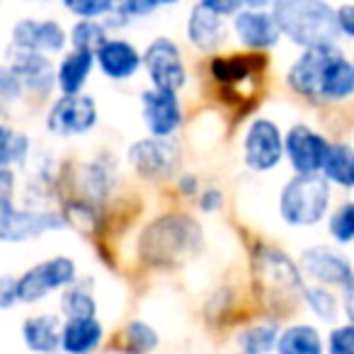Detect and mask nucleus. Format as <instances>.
I'll list each match as a JSON object with an SVG mask.
<instances>
[{
    "label": "nucleus",
    "mask_w": 354,
    "mask_h": 354,
    "mask_svg": "<svg viewBox=\"0 0 354 354\" xmlns=\"http://www.w3.org/2000/svg\"><path fill=\"white\" fill-rule=\"evenodd\" d=\"M252 281L260 301L272 315H289L304 301V274L299 262H294L284 250L272 245H257L252 250Z\"/></svg>",
    "instance_id": "nucleus-1"
},
{
    "label": "nucleus",
    "mask_w": 354,
    "mask_h": 354,
    "mask_svg": "<svg viewBox=\"0 0 354 354\" xmlns=\"http://www.w3.org/2000/svg\"><path fill=\"white\" fill-rule=\"evenodd\" d=\"M202 248V226L187 214H165L143 228L138 255L153 267H175Z\"/></svg>",
    "instance_id": "nucleus-2"
},
{
    "label": "nucleus",
    "mask_w": 354,
    "mask_h": 354,
    "mask_svg": "<svg viewBox=\"0 0 354 354\" xmlns=\"http://www.w3.org/2000/svg\"><path fill=\"white\" fill-rule=\"evenodd\" d=\"M270 12L281 37L301 49L337 44L339 39L335 8L328 0H274Z\"/></svg>",
    "instance_id": "nucleus-3"
},
{
    "label": "nucleus",
    "mask_w": 354,
    "mask_h": 354,
    "mask_svg": "<svg viewBox=\"0 0 354 354\" xmlns=\"http://www.w3.org/2000/svg\"><path fill=\"white\" fill-rule=\"evenodd\" d=\"M330 209V183L323 175H296L279 192V216L296 228L320 223Z\"/></svg>",
    "instance_id": "nucleus-4"
},
{
    "label": "nucleus",
    "mask_w": 354,
    "mask_h": 354,
    "mask_svg": "<svg viewBox=\"0 0 354 354\" xmlns=\"http://www.w3.org/2000/svg\"><path fill=\"white\" fill-rule=\"evenodd\" d=\"M78 279V267L71 257L56 255L44 262H37L35 267L17 277V301L20 304H39L54 291L68 289Z\"/></svg>",
    "instance_id": "nucleus-5"
},
{
    "label": "nucleus",
    "mask_w": 354,
    "mask_h": 354,
    "mask_svg": "<svg viewBox=\"0 0 354 354\" xmlns=\"http://www.w3.org/2000/svg\"><path fill=\"white\" fill-rule=\"evenodd\" d=\"M66 228L64 214L46 209H20L15 199H0V243L37 241L44 233Z\"/></svg>",
    "instance_id": "nucleus-6"
},
{
    "label": "nucleus",
    "mask_w": 354,
    "mask_h": 354,
    "mask_svg": "<svg viewBox=\"0 0 354 354\" xmlns=\"http://www.w3.org/2000/svg\"><path fill=\"white\" fill-rule=\"evenodd\" d=\"M143 71L148 73L151 88L180 93L187 85V66L183 51L167 37H156L143 51Z\"/></svg>",
    "instance_id": "nucleus-7"
},
{
    "label": "nucleus",
    "mask_w": 354,
    "mask_h": 354,
    "mask_svg": "<svg viewBox=\"0 0 354 354\" xmlns=\"http://www.w3.org/2000/svg\"><path fill=\"white\" fill-rule=\"evenodd\" d=\"M284 158V133L272 119L257 117L248 124L243 136V160L250 170L270 172Z\"/></svg>",
    "instance_id": "nucleus-8"
},
{
    "label": "nucleus",
    "mask_w": 354,
    "mask_h": 354,
    "mask_svg": "<svg viewBox=\"0 0 354 354\" xmlns=\"http://www.w3.org/2000/svg\"><path fill=\"white\" fill-rule=\"evenodd\" d=\"M97 119V104L90 95H61L46 112V129L59 138H73L93 131Z\"/></svg>",
    "instance_id": "nucleus-9"
},
{
    "label": "nucleus",
    "mask_w": 354,
    "mask_h": 354,
    "mask_svg": "<svg viewBox=\"0 0 354 354\" xmlns=\"http://www.w3.org/2000/svg\"><path fill=\"white\" fill-rule=\"evenodd\" d=\"M127 158L143 180H170L180 167V151L170 138H141L129 146Z\"/></svg>",
    "instance_id": "nucleus-10"
},
{
    "label": "nucleus",
    "mask_w": 354,
    "mask_h": 354,
    "mask_svg": "<svg viewBox=\"0 0 354 354\" xmlns=\"http://www.w3.org/2000/svg\"><path fill=\"white\" fill-rule=\"evenodd\" d=\"M330 141L308 124H294L284 133V158L296 175H318Z\"/></svg>",
    "instance_id": "nucleus-11"
},
{
    "label": "nucleus",
    "mask_w": 354,
    "mask_h": 354,
    "mask_svg": "<svg viewBox=\"0 0 354 354\" xmlns=\"http://www.w3.org/2000/svg\"><path fill=\"white\" fill-rule=\"evenodd\" d=\"M337 44H320L308 46L299 54V59L289 66L286 71V85L294 90L299 97L308 100V102H318L320 93V80H323L325 66L333 61L335 54H339Z\"/></svg>",
    "instance_id": "nucleus-12"
},
{
    "label": "nucleus",
    "mask_w": 354,
    "mask_h": 354,
    "mask_svg": "<svg viewBox=\"0 0 354 354\" xmlns=\"http://www.w3.org/2000/svg\"><path fill=\"white\" fill-rule=\"evenodd\" d=\"M299 270L313 284L328 286V289H335V286L342 289L349 277L354 274L352 260H347L342 252L328 245L306 248L299 257Z\"/></svg>",
    "instance_id": "nucleus-13"
},
{
    "label": "nucleus",
    "mask_w": 354,
    "mask_h": 354,
    "mask_svg": "<svg viewBox=\"0 0 354 354\" xmlns=\"http://www.w3.org/2000/svg\"><path fill=\"white\" fill-rule=\"evenodd\" d=\"M141 114L148 133L156 138H170L183 127V104H180L177 93H170V90H143Z\"/></svg>",
    "instance_id": "nucleus-14"
},
{
    "label": "nucleus",
    "mask_w": 354,
    "mask_h": 354,
    "mask_svg": "<svg viewBox=\"0 0 354 354\" xmlns=\"http://www.w3.org/2000/svg\"><path fill=\"white\" fill-rule=\"evenodd\" d=\"M12 46L35 51V54H61L68 46V32L56 20H37L25 17L12 27Z\"/></svg>",
    "instance_id": "nucleus-15"
},
{
    "label": "nucleus",
    "mask_w": 354,
    "mask_h": 354,
    "mask_svg": "<svg viewBox=\"0 0 354 354\" xmlns=\"http://www.w3.org/2000/svg\"><path fill=\"white\" fill-rule=\"evenodd\" d=\"M8 66L15 71L22 88L27 93L37 95V97H46L56 88V66L49 61V56L10 46V51H8Z\"/></svg>",
    "instance_id": "nucleus-16"
},
{
    "label": "nucleus",
    "mask_w": 354,
    "mask_h": 354,
    "mask_svg": "<svg viewBox=\"0 0 354 354\" xmlns=\"http://www.w3.org/2000/svg\"><path fill=\"white\" fill-rule=\"evenodd\" d=\"M231 27L236 32L238 41L248 51L274 49L281 41V32L270 10H248V8H243L241 12L231 17Z\"/></svg>",
    "instance_id": "nucleus-17"
},
{
    "label": "nucleus",
    "mask_w": 354,
    "mask_h": 354,
    "mask_svg": "<svg viewBox=\"0 0 354 354\" xmlns=\"http://www.w3.org/2000/svg\"><path fill=\"white\" fill-rule=\"evenodd\" d=\"M267 66V56L262 51H243V54L214 56L209 61V75L214 83H218L223 90H236L245 80L257 78L262 68Z\"/></svg>",
    "instance_id": "nucleus-18"
},
{
    "label": "nucleus",
    "mask_w": 354,
    "mask_h": 354,
    "mask_svg": "<svg viewBox=\"0 0 354 354\" xmlns=\"http://www.w3.org/2000/svg\"><path fill=\"white\" fill-rule=\"evenodd\" d=\"M95 66H100L102 75L109 80H131L143 68V54L127 39H112L109 37L97 51H95Z\"/></svg>",
    "instance_id": "nucleus-19"
},
{
    "label": "nucleus",
    "mask_w": 354,
    "mask_h": 354,
    "mask_svg": "<svg viewBox=\"0 0 354 354\" xmlns=\"http://www.w3.org/2000/svg\"><path fill=\"white\" fill-rule=\"evenodd\" d=\"M187 39L199 51H216L226 41V17L207 10L197 3L187 15Z\"/></svg>",
    "instance_id": "nucleus-20"
},
{
    "label": "nucleus",
    "mask_w": 354,
    "mask_h": 354,
    "mask_svg": "<svg viewBox=\"0 0 354 354\" xmlns=\"http://www.w3.org/2000/svg\"><path fill=\"white\" fill-rule=\"evenodd\" d=\"M104 339L102 323L95 318H64L61 325V352L64 354H95Z\"/></svg>",
    "instance_id": "nucleus-21"
},
{
    "label": "nucleus",
    "mask_w": 354,
    "mask_h": 354,
    "mask_svg": "<svg viewBox=\"0 0 354 354\" xmlns=\"http://www.w3.org/2000/svg\"><path fill=\"white\" fill-rule=\"evenodd\" d=\"M61 318L56 313L27 315L22 323L25 347L35 354H59L61 352Z\"/></svg>",
    "instance_id": "nucleus-22"
},
{
    "label": "nucleus",
    "mask_w": 354,
    "mask_h": 354,
    "mask_svg": "<svg viewBox=\"0 0 354 354\" xmlns=\"http://www.w3.org/2000/svg\"><path fill=\"white\" fill-rule=\"evenodd\" d=\"M354 97V64L339 51L325 66L323 80H320L318 102H344Z\"/></svg>",
    "instance_id": "nucleus-23"
},
{
    "label": "nucleus",
    "mask_w": 354,
    "mask_h": 354,
    "mask_svg": "<svg viewBox=\"0 0 354 354\" xmlns=\"http://www.w3.org/2000/svg\"><path fill=\"white\" fill-rule=\"evenodd\" d=\"M95 68V54L71 49L61 56L56 66V88L61 95H80L88 85V78Z\"/></svg>",
    "instance_id": "nucleus-24"
},
{
    "label": "nucleus",
    "mask_w": 354,
    "mask_h": 354,
    "mask_svg": "<svg viewBox=\"0 0 354 354\" xmlns=\"http://www.w3.org/2000/svg\"><path fill=\"white\" fill-rule=\"evenodd\" d=\"M277 354H325V342L318 328L306 323L289 325L279 333L277 339Z\"/></svg>",
    "instance_id": "nucleus-25"
},
{
    "label": "nucleus",
    "mask_w": 354,
    "mask_h": 354,
    "mask_svg": "<svg viewBox=\"0 0 354 354\" xmlns=\"http://www.w3.org/2000/svg\"><path fill=\"white\" fill-rule=\"evenodd\" d=\"M352 167H354V148L349 143L333 141L328 148V156L320 167V175L330 185L337 187H352Z\"/></svg>",
    "instance_id": "nucleus-26"
},
{
    "label": "nucleus",
    "mask_w": 354,
    "mask_h": 354,
    "mask_svg": "<svg viewBox=\"0 0 354 354\" xmlns=\"http://www.w3.org/2000/svg\"><path fill=\"white\" fill-rule=\"evenodd\" d=\"M160 344L156 328L146 320H131L117 335V354H153Z\"/></svg>",
    "instance_id": "nucleus-27"
},
{
    "label": "nucleus",
    "mask_w": 354,
    "mask_h": 354,
    "mask_svg": "<svg viewBox=\"0 0 354 354\" xmlns=\"http://www.w3.org/2000/svg\"><path fill=\"white\" fill-rule=\"evenodd\" d=\"M61 310L64 318H95L97 315V299H95L93 281L75 279L61 294Z\"/></svg>",
    "instance_id": "nucleus-28"
},
{
    "label": "nucleus",
    "mask_w": 354,
    "mask_h": 354,
    "mask_svg": "<svg viewBox=\"0 0 354 354\" xmlns=\"http://www.w3.org/2000/svg\"><path fill=\"white\" fill-rule=\"evenodd\" d=\"M279 323L277 320H262L250 328H245L238 337L241 354H272L279 339Z\"/></svg>",
    "instance_id": "nucleus-29"
},
{
    "label": "nucleus",
    "mask_w": 354,
    "mask_h": 354,
    "mask_svg": "<svg viewBox=\"0 0 354 354\" xmlns=\"http://www.w3.org/2000/svg\"><path fill=\"white\" fill-rule=\"evenodd\" d=\"M30 136L17 129H12L10 124L0 122V167H15L30 158Z\"/></svg>",
    "instance_id": "nucleus-30"
},
{
    "label": "nucleus",
    "mask_w": 354,
    "mask_h": 354,
    "mask_svg": "<svg viewBox=\"0 0 354 354\" xmlns=\"http://www.w3.org/2000/svg\"><path fill=\"white\" fill-rule=\"evenodd\" d=\"M107 39H109V27L100 20H78L68 32L71 49L88 51V54H95Z\"/></svg>",
    "instance_id": "nucleus-31"
},
{
    "label": "nucleus",
    "mask_w": 354,
    "mask_h": 354,
    "mask_svg": "<svg viewBox=\"0 0 354 354\" xmlns=\"http://www.w3.org/2000/svg\"><path fill=\"white\" fill-rule=\"evenodd\" d=\"M304 304L308 310L323 323H335L339 315V299L333 294V289L320 284H310L304 289Z\"/></svg>",
    "instance_id": "nucleus-32"
},
{
    "label": "nucleus",
    "mask_w": 354,
    "mask_h": 354,
    "mask_svg": "<svg viewBox=\"0 0 354 354\" xmlns=\"http://www.w3.org/2000/svg\"><path fill=\"white\" fill-rule=\"evenodd\" d=\"M180 0H117V8L112 10L109 20L119 17L122 25H129V20H136V17H148L158 10H165V8L177 6Z\"/></svg>",
    "instance_id": "nucleus-33"
},
{
    "label": "nucleus",
    "mask_w": 354,
    "mask_h": 354,
    "mask_svg": "<svg viewBox=\"0 0 354 354\" xmlns=\"http://www.w3.org/2000/svg\"><path fill=\"white\" fill-rule=\"evenodd\" d=\"M328 231L330 238L339 245L354 243V202H344L335 209L328 221Z\"/></svg>",
    "instance_id": "nucleus-34"
},
{
    "label": "nucleus",
    "mask_w": 354,
    "mask_h": 354,
    "mask_svg": "<svg viewBox=\"0 0 354 354\" xmlns=\"http://www.w3.org/2000/svg\"><path fill=\"white\" fill-rule=\"evenodd\" d=\"M61 3L78 20H102L117 8V0H61Z\"/></svg>",
    "instance_id": "nucleus-35"
},
{
    "label": "nucleus",
    "mask_w": 354,
    "mask_h": 354,
    "mask_svg": "<svg viewBox=\"0 0 354 354\" xmlns=\"http://www.w3.org/2000/svg\"><path fill=\"white\" fill-rule=\"evenodd\" d=\"M325 354H354V323L335 325L325 339Z\"/></svg>",
    "instance_id": "nucleus-36"
},
{
    "label": "nucleus",
    "mask_w": 354,
    "mask_h": 354,
    "mask_svg": "<svg viewBox=\"0 0 354 354\" xmlns=\"http://www.w3.org/2000/svg\"><path fill=\"white\" fill-rule=\"evenodd\" d=\"M25 88H22L20 78L15 75V71L10 66H0V107H8V104H15L22 100Z\"/></svg>",
    "instance_id": "nucleus-37"
},
{
    "label": "nucleus",
    "mask_w": 354,
    "mask_h": 354,
    "mask_svg": "<svg viewBox=\"0 0 354 354\" xmlns=\"http://www.w3.org/2000/svg\"><path fill=\"white\" fill-rule=\"evenodd\" d=\"M199 6L221 17H233L243 10V0H199Z\"/></svg>",
    "instance_id": "nucleus-38"
},
{
    "label": "nucleus",
    "mask_w": 354,
    "mask_h": 354,
    "mask_svg": "<svg viewBox=\"0 0 354 354\" xmlns=\"http://www.w3.org/2000/svg\"><path fill=\"white\" fill-rule=\"evenodd\" d=\"M335 17H337V30L339 37H349L354 39V3H344L335 10Z\"/></svg>",
    "instance_id": "nucleus-39"
},
{
    "label": "nucleus",
    "mask_w": 354,
    "mask_h": 354,
    "mask_svg": "<svg viewBox=\"0 0 354 354\" xmlns=\"http://www.w3.org/2000/svg\"><path fill=\"white\" fill-rule=\"evenodd\" d=\"M17 304V277H0V308L8 310Z\"/></svg>",
    "instance_id": "nucleus-40"
},
{
    "label": "nucleus",
    "mask_w": 354,
    "mask_h": 354,
    "mask_svg": "<svg viewBox=\"0 0 354 354\" xmlns=\"http://www.w3.org/2000/svg\"><path fill=\"white\" fill-rule=\"evenodd\" d=\"M197 202L204 214H216V212H221V207H223V192L221 189H214V187L204 189V192H199Z\"/></svg>",
    "instance_id": "nucleus-41"
},
{
    "label": "nucleus",
    "mask_w": 354,
    "mask_h": 354,
    "mask_svg": "<svg viewBox=\"0 0 354 354\" xmlns=\"http://www.w3.org/2000/svg\"><path fill=\"white\" fill-rule=\"evenodd\" d=\"M339 308H342L347 323H354V274L342 286V296H339Z\"/></svg>",
    "instance_id": "nucleus-42"
},
{
    "label": "nucleus",
    "mask_w": 354,
    "mask_h": 354,
    "mask_svg": "<svg viewBox=\"0 0 354 354\" xmlns=\"http://www.w3.org/2000/svg\"><path fill=\"white\" fill-rule=\"evenodd\" d=\"M15 170L12 167H0V199H15Z\"/></svg>",
    "instance_id": "nucleus-43"
},
{
    "label": "nucleus",
    "mask_w": 354,
    "mask_h": 354,
    "mask_svg": "<svg viewBox=\"0 0 354 354\" xmlns=\"http://www.w3.org/2000/svg\"><path fill=\"white\" fill-rule=\"evenodd\" d=\"M177 192L187 199L199 197V177L189 175V172L187 175H177Z\"/></svg>",
    "instance_id": "nucleus-44"
},
{
    "label": "nucleus",
    "mask_w": 354,
    "mask_h": 354,
    "mask_svg": "<svg viewBox=\"0 0 354 354\" xmlns=\"http://www.w3.org/2000/svg\"><path fill=\"white\" fill-rule=\"evenodd\" d=\"M274 0H243V8L248 10H270Z\"/></svg>",
    "instance_id": "nucleus-45"
},
{
    "label": "nucleus",
    "mask_w": 354,
    "mask_h": 354,
    "mask_svg": "<svg viewBox=\"0 0 354 354\" xmlns=\"http://www.w3.org/2000/svg\"><path fill=\"white\" fill-rule=\"evenodd\" d=\"M352 187H354V167H352Z\"/></svg>",
    "instance_id": "nucleus-46"
},
{
    "label": "nucleus",
    "mask_w": 354,
    "mask_h": 354,
    "mask_svg": "<svg viewBox=\"0 0 354 354\" xmlns=\"http://www.w3.org/2000/svg\"><path fill=\"white\" fill-rule=\"evenodd\" d=\"M352 64H354V59H352Z\"/></svg>",
    "instance_id": "nucleus-47"
},
{
    "label": "nucleus",
    "mask_w": 354,
    "mask_h": 354,
    "mask_svg": "<svg viewBox=\"0 0 354 354\" xmlns=\"http://www.w3.org/2000/svg\"><path fill=\"white\" fill-rule=\"evenodd\" d=\"M194 354H197V352H194Z\"/></svg>",
    "instance_id": "nucleus-48"
}]
</instances>
